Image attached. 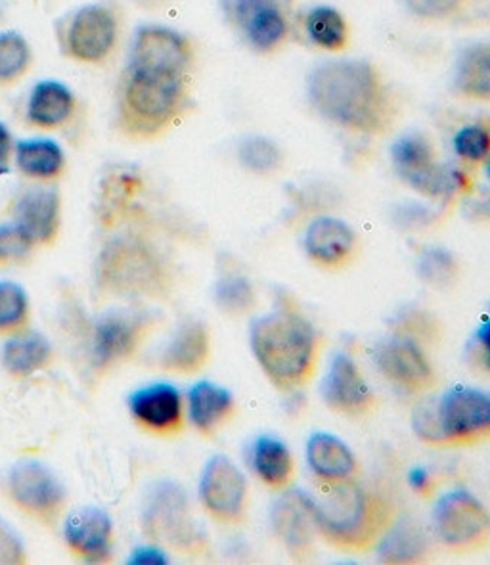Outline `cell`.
Listing matches in <instances>:
<instances>
[{"label":"cell","instance_id":"cell-31","mask_svg":"<svg viewBox=\"0 0 490 565\" xmlns=\"http://www.w3.org/2000/svg\"><path fill=\"white\" fill-rule=\"evenodd\" d=\"M375 546L385 564H414L426 556L427 541L416 523L401 520L391 523Z\"/></svg>","mask_w":490,"mask_h":565},{"label":"cell","instance_id":"cell-41","mask_svg":"<svg viewBox=\"0 0 490 565\" xmlns=\"http://www.w3.org/2000/svg\"><path fill=\"white\" fill-rule=\"evenodd\" d=\"M25 559L28 554L22 541L8 527L7 523L0 522V564H25Z\"/></svg>","mask_w":490,"mask_h":565},{"label":"cell","instance_id":"cell-45","mask_svg":"<svg viewBox=\"0 0 490 565\" xmlns=\"http://www.w3.org/2000/svg\"><path fill=\"white\" fill-rule=\"evenodd\" d=\"M10 156H12V137L4 124H0V177L10 171Z\"/></svg>","mask_w":490,"mask_h":565},{"label":"cell","instance_id":"cell-37","mask_svg":"<svg viewBox=\"0 0 490 565\" xmlns=\"http://www.w3.org/2000/svg\"><path fill=\"white\" fill-rule=\"evenodd\" d=\"M455 153L464 163H484L490 153V127L484 124L464 125L452 138Z\"/></svg>","mask_w":490,"mask_h":565},{"label":"cell","instance_id":"cell-10","mask_svg":"<svg viewBox=\"0 0 490 565\" xmlns=\"http://www.w3.org/2000/svg\"><path fill=\"white\" fill-rule=\"evenodd\" d=\"M152 320L148 315L114 311L93 322L88 335V356L96 372H109L119 364L129 363L145 343Z\"/></svg>","mask_w":490,"mask_h":565},{"label":"cell","instance_id":"cell-30","mask_svg":"<svg viewBox=\"0 0 490 565\" xmlns=\"http://www.w3.org/2000/svg\"><path fill=\"white\" fill-rule=\"evenodd\" d=\"M15 163L31 179L52 181L64 171V150L51 138H28L15 145Z\"/></svg>","mask_w":490,"mask_h":565},{"label":"cell","instance_id":"cell-32","mask_svg":"<svg viewBox=\"0 0 490 565\" xmlns=\"http://www.w3.org/2000/svg\"><path fill=\"white\" fill-rule=\"evenodd\" d=\"M305 31L312 44L324 51H341L349 41L345 18L332 7L312 8L305 18Z\"/></svg>","mask_w":490,"mask_h":565},{"label":"cell","instance_id":"cell-18","mask_svg":"<svg viewBox=\"0 0 490 565\" xmlns=\"http://www.w3.org/2000/svg\"><path fill=\"white\" fill-rule=\"evenodd\" d=\"M130 416L150 434L171 437L184 428V399L173 384L146 385L129 397Z\"/></svg>","mask_w":490,"mask_h":565},{"label":"cell","instance_id":"cell-21","mask_svg":"<svg viewBox=\"0 0 490 565\" xmlns=\"http://www.w3.org/2000/svg\"><path fill=\"white\" fill-rule=\"evenodd\" d=\"M65 543L77 558L87 564H104L111 558L114 527L100 508H81L64 523Z\"/></svg>","mask_w":490,"mask_h":565},{"label":"cell","instance_id":"cell-2","mask_svg":"<svg viewBox=\"0 0 490 565\" xmlns=\"http://www.w3.org/2000/svg\"><path fill=\"white\" fill-rule=\"evenodd\" d=\"M309 502L318 533L339 551L372 548L393 523L390 500L354 479L322 483Z\"/></svg>","mask_w":490,"mask_h":565},{"label":"cell","instance_id":"cell-26","mask_svg":"<svg viewBox=\"0 0 490 565\" xmlns=\"http://www.w3.org/2000/svg\"><path fill=\"white\" fill-rule=\"evenodd\" d=\"M249 462L255 476L270 489H286L296 473L291 450L275 435H259L252 443Z\"/></svg>","mask_w":490,"mask_h":565},{"label":"cell","instance_id":"cell-9","mask_svg":"<svg viewBox=\"0 0 490 565\" xmlns=\"http://www.w3.org/2000/svg\"><path fill=\"white\" fill-rule=\"evenodd\" d=\"M7 494L22 514L43 527L54 530L67 504V493L58 476L36 460H23L8 471Z\"/></svg>","mask_w":490,"mask_h":565},{"label":"cell","instance_id":"cell-39","mask_svg":"<svg viewBox=\"0 0 490 565\" xmlns=\"http://www.w3.org/2000/svg\"><path fill=\"white\" fill-rule=\"evenodd\" d=\"M456 270L458 267H456L455 257L440 247H433L419 257V276L433 286H447L452 282Z\"/></svg>","mask_w":490,"mask_h":565},{"label":"cell","instance_id":"cell-20","mask_svg":"<svg viewBox=\"0 0 490 565\" xmlns=\"http://www.w3.org/2000/svg\"><path fill=\"white\" fill-rule=\"evenodd\" d=\"M270 525L289 556L296 559L309 558L317 533L310 512L309 494L303 491L281 494L270 510Z\"/></svg>","mask_w":490,"mask_h":565},{"label":"cell","instance_id":"cell-40","mask_svg":"<svg viewBox=\"0 0 490 565\" xmlns=\"http://www.w3.org/2000/svg\"><path fill=\"white\" fill-rule=\"evenodd\" d=\"M412 14L426 20H445L460 10L464 0H404Z\"/></svg>","mask_w":490,"mask_h":565},{"label":"cell","instance_id":"cell-43","mask_svg":"<svg viewBox=\"0 0 490 565\" xmlns=\"http://www.w3.org/2000/svg\"><path fill=\"white\" fill-rule=\"evenodd\" d=\"M129 564L163 565L167 564L166 552L159 546H138L137 551L130 554Z\"/></svg>","mask_w":490,"mask_h":565},{"label":"cell","instance_id":"cell-17","mask_svg":"<svg viewBox=\"0 0 490 565\" xmlns=\"http://www.w3.org/2000/svg\"><path fill=\"white\" fill-rule=\"evenodd\" d=\"M190 62L192 46L181 33L159 25H146L137 31L130 51V67L187 75Z\"/></svg>","mask_w":490,"mask_h":565},{"label":"cell","instance_id":"cell-42","mask_svg":"<svg viewBox=\"0 0 490 565\" xmlns=\"http://www.w3.org/2000/svg\"><path fill=\"white\" fill-rule=\"evenodd\" d=\"M473 345H476L479 363L483 364V369L490 374V317L481 322V327L477 328Z\"/></svg>","mask_w":490,"mask_h":565},{"label":"cell","instance_id":"cell-1","mask_svg":"<svg viewBox=\"0 0 490 565\" xmlns=\"http://www.w3.org/2000/svg\"><path fill=\"white\" fill-rule=\"evenodd\" d=\"M312 108L347 131L380 135L393 121V104L382 75L364 60H330L307 77Z\"/></svg>","mask_w":490,"mask_h":565},{"label":"cell","instance_id":"cell-7","mask_svg":"<svg viewBox=\"0 0 490 565\" xmlns=\"http://www.w3.org/2000/svg\"><path fill=\"white\" fill-rule=\"evenodd\" d=\"M395 173L412 190L433 200H447L468 186V177L456 167L440 163L432 140L422 132H406L391 145Z\"/></svg>","mask_w":490,"mask_h":565},{"label":"cell","instance_id":"cell-46","mask_svg":"<svg viewBox=\"0 0 490 565\" xmlns=\"http://www.w3.org/2000/svg\"><path fill=\"white\" fill-rule=\"evenodd\" d=\"M484 174H487V179H489V182H490V153H489V158H487V160H484Z\"/></svg>","mask_w":490,"mask_h":565},{"label":"cell","instance_id":"cell-6","mask_svg":"<svg viewBox=\"0 0 490 565\" xmlns=\"http://www.w3.org/2000/svg\"><path fill=\"white\" fill-rule=\"evenodd\" d=\"M96 284L119 298H159L169 290L166 263L145 239L121 236L102 247L96 262Z\"/></svg>","mask_w":490,"mask_h":565},{"label":"cell","instance_id":"cell-8","mask_svg":"<svg viewBox=\"0 0 490 565\" xmlns=\"http://www.w3.org/2000/svg\"><path fill=\"white\" fill-rule=\"evenodd\" d=\"M433 533L455 552L483 548L490 541V512L468 489L440 494L432 512Z\"/></svg>","mask_w":490,"mask_h":565},{"label":"cell","instance_id":"cell-28","mask_svg":"<svg viewBox=\"0 0 490 565\" xmlns=\"http://www.w3.org/2000/svg\"><path fill=\"white\" fill-rule=\"evenodd\" d=\"M75 98L70 88L58 81H41L31 90L28 119L41 129H56L72 117Z\"/></svg>","mask_w":490,"mask_h":565},{"label":"cell","instance_id":"cell-29","mask_svg":"<svg viewBox=\"0 0 490 565\" xmlns=\"http://www.w3.org/2000/svg\"><path fill=\"white\" fill-rule=\"evenodd\" d=\"M452 85L460 96L490 102V43L471 44L456 58Z\"/></svg>","mask_w":490,"mask_h":565},{"label":"cell","instance_id":"cell-27","mask_svg":"<svg viewBox=\"0 0 490 565\" xmlns=\"http://www.w3.org/2000/svg\"><path fill=\"white\" fill-rule=\"evenodd\" d=\"M2 366L14 377H30L46 369L52 361L51 341L43 333H14L2 348Z\"/></svg>","mask_w":490,"mask_h":565},{"label":"cell","instance_id":"cell-24","mask_svg":"<svg viewBox=\"0 0 490 565\" xmlns=\"http://www.w3.org/2000/svg\"><path fill=\"white\" fill-rule=\"evenodd\" d=\"M236 413V399L223 385L202 380L188 392V418L195 431L211 437Z\"/></svg>","mask_w":490,"mask_h":565},{"label":"cell","instance_id":"cell-34","mask_svg":"<svg viewBox=\"0 0 490 565\" xmlns=\"http://www.w3.org/2000/svg\"><path fill=\"white\" fill-rule=\"evenodd\" d=\"M31 49L22 33L4 31L0 33V83L20 79L28 72Z\"/></svg>","mask_w":490,"mask_h":565},{"label":"cell","instance_id":"cell-16","mask_svg":"<svg viewBox=\"0 0 490 565\" xmlns=\"http://www.w3.org/2000/svg\"><path fill=\"white\" fill-rule=\"evenodd\" d=\"M117 41V18L111 8L88 4L73 15L65 35V46L73 58L98 64L109 56Z\"/></svg>","mask_w":490,"mask_h":565},{"label":"cell","instance_id":"cell-35","mask_svg":"<svg viewBox=\"0 0 490 565\" xmlns=\"http://www.w3.org/2000/svg\"><path fill=\"white\" fill-rule=\"evenodd\" d=\"M219 309L228 315H244L255 305L252 282L242 275H224L215 286Z\"/></svg>","mask_w":490,"mask_h":565},{"label":"cell","instance_id":"cell-15","mask_svg":"<svg viewBox=\"0 0 490 565\" xmlns=\"http://www.w3.org/2000/svg\"><path fill=\"white\" fill-rule=\"evenodd\" d=\"M226 15L253 51L273 52L288 36V18L278 0H226Z\"/></svg>","mask_w":490,"mask_h":565},{"label":"cell","instance_id":"cell-19","mask_svg":"<svg viewBox=\"0 0 490 565\" xmlns=\"http://www.w3.org/2000/svg\"><path fill=\"white\" fill-rule=\"evenodd\" d=\"M305 254L317 267L326 270H339L353 262L359 238L349 223L343 218H312L303 236Z\"/></svg>","mask_w":490,"mask_h":565},{"label":"cell","instance_id":"cell-3","mask_svg":"<svg viewBox=\"0 0 490 565\" xmlns=\"http://www.w3.org/2000/svg\"><path fill=\"white\" fill-rule=\"evenodd\" d=\"M249 345L260 370L280 392L307 384L317 366V330L289 301L253 320Z\"/></svg>","mask_w":490,"mask_h":565},{"label":"cell","instance_id":"cell-36","mask_svg":"<svg viewBox=\"0 0 490 565\" xmlns=\"http://www.w3.org/2000/svg\"><path fill=\"white\" fill-rule=\"evenodd\" d=\"M238 158L247 171L257 174L275 173L281 166L280 148L265 137L245 138L239 145Z\"/></svg>","mask_w":490,"mask_h":565},{"label":"cell","instance_id":"cell-12","mask_svg":"<svg viewBox=\"0 0 490 565\" xmlns=\"http://www.w3.org/2000/svg\"><path fill=\"white\" fill-rule=\"evenodd\" d=\"M374 364L391 385L411 395H424L437 384V376L416 340L397 333L375 343Z\"/></svg>","mask_w":490,"mask_h":565},{"label":"cell","instance_id":"cell-38","mask_svg":"<svg viewBox=\"0 0 490 565\" xmlns=\"http://www.w3.org/2000/svg\"><path fill=\"white\" fill-rule=\"evenodd\" d=\"M35 244L31 242L22 228L12 225H0V267H15L30 259Z\"/></svg>","mask_w":490,"mask_h":565},{"label":"cell","instance_id":"cell-33","mask_svg":"<svg viewBox=\"0 0 490 565\" xmlns=\"http://www.w3.org/2000/svg\"><path fill=\"white\" fill-rule=\"evenodd\" d=\"M30 298L20 284L0 280V333H18L30 322Z\"/></svg>","mask_w":490,"mask_h":565},{"label":"cell","instance_id":"cell-13","mask_svg":"<svg viewBox=\"0 0 490 565\" xmlns=\"http://www.w3.org/2000/svg\"><path fill=\"white\" fill-rule=\"evenodd\" d=\"M200 500L215 522H242L247 508V481L231 458L215 455L203 466Z\"/></svg>","mask_w":490,"mask_h":565},{"label":"cell","instance_id":"cell-25","mask_svg":"<svg viewBox=\"0 0 490 565\" xmlns=\"http://www.w3.org/2000/svg\"><path fill=\"white\" fill-rule=\"evenodd\" d=\"M307 462L320 483H339L354 479L359 462L353 450L339 437L326 431H317L307 441Z\"/></svg>","mask_w":490,"mask_h":565},{"label":"cell","instance_id":"cell-5","mask_svg":"<svg viewBox=\"0 0 490 565\" xmlns=\"http://www.w3.org/2000/svg\"><path fill=\"white\" fill-rule=\"evenodd\" d=\"M187 75L130 67L121 90L119 119L125 135L158 137L173 124L187 98Z\"/></svg>","mask_w":490,"mask_h":565},{"label":"cell","instance_id":"cell-14","mask_svg":"<svg viewBox=\"0 0 490 565\" xmlns=\"http://www.w3.org/2000/svg\"><path fill=\"white\" fill-rule=\"evenodd\" d=\"M320 397L332 413L351 420L366 418L377 405L374 390L368 384L353 356L347 353L333 356L320 384Z\"/></svg>","mask_w":490,"mask_h":565},{"label":"cell","instance_id":"cell-23","mask_svg":"<svg viewBox=\"0 0 490 565\" xmlns=\"http://www.w3.org/2000/svg\"><path fill=\"white\" fill-rule=\"evenodd\" d=\"M210 355V328L202 320H188L167 341L159 355V366L171 374L190 376L207 364Z\"/></svg>","mask_w":490,"mask_h":565},{"label":"cell","instance_id":"cell-4","mask_svg":"<svg viewBox=\"0 0 490 565\" xmlns=\"http://www.w3.org/2000/svg\"><path fill=\"white\" fill-rule=\"evenodd\" d=\"M412 429L419 439L439 447H461L490 439V393L456 385L427 397L412 413Z\"/></svg>","mask_w":490,"mask_h":565},{"label":"cell","instance_id":"cell-11","mask_svg":"<svg viewBox=\"0 0 490 565\" xmlns=\"http://www.w3.org/2000/svg\"><path fill=\"white\" fill-rule=\"evenodd\" d=\"M146 535L159 543L171 544L179 551L192 552L202 544V533L195 530L187 493L174 483L153 487L145 504Z\"/></svg>","mask_w":490,"mask_h":565},{"label":"cell","instance_id":"cell-22","mask_svg":"<svg viewBox=\"0 0 490 565\" xmlns=\"http://www.w3.org/2000/svg\"><path fill=\"white\" fill-rule=\"evenodd\" d=\"M14 223L35 246H51L62 225L58 192L46 186L28 190L15 203Z\"/></svg>","mask_w":490,"mask_h":565},{"label":"cell","instance_id":"cell-44","mask_svg":"<svg viewBox=\"0 0 490 565\" xmlns=\"http://www.w3.org/2000/svg\"><path fill=\"white\" fill-rule=\"evenodd\" d=\"M408 483L419 494L429 493L433 489L432 473L426 468H412L411 473H408Z\"/></svg>","mask_w":490,"mask_h":565}]
</instances>
